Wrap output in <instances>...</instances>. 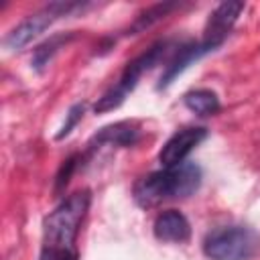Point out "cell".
Masks as SVG:
<instances>
[{"instance_id": "1", "label": "cell", "mask_w": 260, "mask_h": 260, "mask_svg": "<svg viewBox=\"0 0 260 260\" xmlns=\"http://www.w3.org/2000/svg\"><path fill=\"white\" fill-rule=\"evenodd\" d=\"M91 195L87 189L65 197L43 221V244L39 260H77V234L89 209Z\"/></svg>"}, {"instance_id": "2", "label": "cell", "mask_w": 260, "mask_h": 260, "mask_svg": "<svg viewBox=\"0 0 260 260\" xmlns=\"http://www.w3.org/2000/svg\"><path fill=\"white\" fill-rule=\"evenodd\" d=\"M203 173L197 162L185 160L177 167H162L160 171L148 173L136 181L132 189L134 201L148 209L162 201L185 199L193 195L201 185Z\"/></svg>"}, {"instance_id": "3", "label": "cell", "mask_w": 260, "mask_h": 260, "mask_svg": "<svg viewBox=\"0 0 260 260\" xmlns=\"http://www.w3.org/2000/svg\"><path fill=\"white\" fill-rule=\"evenodd\" d=\"M173 49V41L165 39V41H158L154 45H150L144 53H140L136 59H132L130 63H126L122 75L118 77V81L108 89L104 91V95L95 102L93 106V112L95 114H104V112H112L116 108L122 106V102L126 100V95L138 85V79L142 77L144 71H150L154 65H158L162 61V57H167Z\"/></svg>"}, {"instance_id": "4", "label": "cell", "mask_w": 260, "mask_h": 260, "mask_svg": "<svg viewBox=\"0 0 260 260\" xmlns=\"http://www.w3.org/2000/svg\"><path fill=\"white\" fill-rule=\"evenodd\" d=\"M260 248V236L246 225H221L203 240V254L211 260H250Z\"/></svg>"}, {"instance_id": "5", "label": "cell", "mask_w": 260, "mask_h": 260, "mask_svg": "<svg viewBox=\"0 0 260 260\" xmlns=\"http://www.w3.org/2000/svg\"><path fill=\"white\" fill-rule=\"evenodd\" d=\"M83 8H87L85 2H65V0H57V2H49L43 8H39L37 12L28 14L24 20H20L6 37H4V47L10 51H20L22 47H26L32 39H37L45 28H49L55 20L63 18V16H71L75 12H81Z\"/></svg>"}, {"instance_id": "6", "label": "cell", "mask_w": 260, "mask_h": 260, "mask_svg": "<svg viewBox=\"0 0 260 260\" xmlns=\"http://www.w3.org/2000/svg\"><path fill=\"white\" fill-rule=\"evenodd\" d=\"M246 8L244 2H221L215 6V10L209 14L205 30H203V39L201 43L209 49L215 51L217 47L223 45V41L228 39V35L232 32L238 16L242 14V10Z\"/></svg>"}, {"instance_id": "7", "label": "cell", "mask_w": 260, "mask_h": 260, "mask_svg": "<svg viewBox=\"0 0 260 260\" xmlns=\"http://www.w3.org/2000/svg\"><path fill=\"white\" fill-rule=\"evenodd\" d=\"M207 138V128L203 126H189L177 130L158 150V162L162 167H177L185 162V158Z\"/></svg>"}, {"instance_id": "8", "label": "cell", "mask_w": 260, "mask_h": 260, "mask_svg": "<svg viewBox=\"0 0 260 260\" xmlns=\"http://www.w3.org/2000/svg\"><path fill=\"white\" fill-rule=\"evenodd\" d=\"M138 138H140V130L134 122L124 120V122L108 124L91 136V140L87 142V152L83 156L93 154L102 146H132L138 142Z\"/></svg>"}, {"instance_id": "9", "label": "cell", "mask_w": 260, "mask_h": 260, "mask_svg": "<svg viewBox=\"0 0 260 260\" xmlns=\"http://www.w3.org/2000/svg\"><path fill=\"white\" fill-rule=\"evenodd\" d=\"M207 53H211L201 41H193V43H185V45H179L177 49H175V53H173V57L167 61V65H165V71L160 73V79H158V85H156V89H167L173 81H175V77L177 75H181L193 61H199L203 55H207Z\"/></svg>"}, {"instance_id": "10", "label": "cell", "mask_w": 260, "mask_h": 260, "mask_svg": "<svg viewBox=\"0 0 260 260\" xmlns=\"http://www.w3.org/2000/svg\"><path fill=\"white\" fill-rule=\"evenodd\" d=\"M152 232H154V238L160 242L183 244L191 238V223L181 211L167 209L156 215V219L152 223Z\"/></svg>"}, {"instance_id": "11", "label": "cell", "mask_w": 260, "mask_h": 260, "mask_svg": "<svg viewBox=\"0 0 260 260\" xmlns=\"http://www.w3.org/2000/svg\"><path fill=\"white\" fill-rule=\"evenodd\" d=\"M181 4L179 2H156L152 6H148L146 10H142L134 22L128 26V35H138V32H144L146 28L154 26L156 22H160L165 16H169L173 10H177Z\"/></svg>"}, {"instance_id": "12", "label": "cell", "mask_w": 260, "mask_h": 260, "mask_svg": "<svg viewBox=\"0 0 260 260\" xmlns=\"http://www.w3.org/2000/svg\"><path fill=\"white\" fill-rule=\"evenodd\" d=\"M73 32H59V35H53V37H49L47 41H43L35 51H32V59H30V63H32V67L37 69V71H43L49 63H51V59L59 53V49H63L69 41H73Z\"/></svg>"}, {"instance_id": "13", "label": "cell", "mask_w": 260, "mask_h": 260, "mask_svg": "<svg viewBox=\"0 0 260 260\" xmlns=\"http://www.w3.org/2000/svg\"><path fill=\"white\" fill-rule=\"evenodd\" d=\"M183 104L197 116H213L219 112L221 104L215 91L211 89H193L183 95Z\"/></svg>"}, {"instance_id": "14", "label": "cell", "mask_w": 260, "mask_h": 260, "mask_svg": "<svg viewBox=\"0 0 260 260\" xmlns=\"http://www.w3.org/2000/svg\"><path fill=\"white\" fill-rule=\"evenodd\" d=\"M83 158H85V156H81V154H73V156H69L67 160H63V165L59 167L57 177H55V193H57V195L67 187L71 175L77 171V165H79Z\"/></svg>"}, {"instance_id": "15", "label": "cell", "mask_w": 260, "mask_h": 260, "mask_svg": "<svg viewBox=\"0 0 260 260\" xmlns=\"http://www.w3.org/2000/svg\"><path fill=\"white\" fill-rule=\"evenodd\" d=\"M83 112H85V104H73L69 108V112L65 114V122H63L61 130L55 134V140H63L65 136H69L73 132V128L77 126V122L83 118Z\"/></svg>"}]
</instances>
